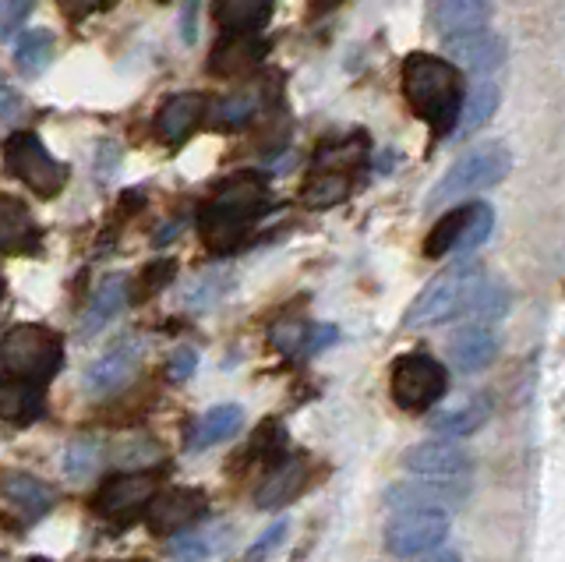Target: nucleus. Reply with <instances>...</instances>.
I'll use <instances>...</instances> for the list:
<instances>
[{
  "instance_id": "1",
  "label": "nucleus",
  "mask_w": 565,
  "mask_h": 562,
  "mask_svg": "<svg viewBox=\"0 0 565 562\" xmlns=\"http://www.w3.org/2000/svg\"><path fill=\"white\" fill-rule=\"evenodd\" d=\"M273 209L269 184L258 173H234L199 213V234L212 252H237L252 237L258 220Z\"/></svg>"
},
{
  "instance_id": "2",
  "label": "nucleus",
  "mask_w": 565,
  "mask_h": 562,
  "mask_svg": "<svg viewBox=\"0 0 565 562\" xmlns=\"http://www.w3.org/2000/svg\"><path fill=\"white\" fill-rule=\"evenodd\" d=\"M403 96L424 125L435 135H449L463 107V75L446 57L435 54H411L403 61Z\"/></svg>"
},
{
  "instance_id": "3",
  "label": "nucleus",
  "mask_w": 565,
  "mask_h": 562,
  "mask_svg": "<svg viewBox=\"0 0 565 562\" xmlns=\"http://www.w3.org/2000/svg\"><path fill=\"white\" fill-rule=\"evenodd\" d=\"M0 368H4V375L14 382L46 390L64 368L61 332L50 326H40V322L11 326L4 332V340H0Z\"/></svg>"
},
{
  "instance_id": "4",
  "label": "nucleus",
  "mask_w": 565,
  "mask_h": 562,
  "mask_svg": "<svg viewBox=\"0 0 565 562\" xmlns=\"http://www.w3.org/2000/svg\"><path fill=\"white\" fill-rule=\"evenodd\" d=\"M484 273L481 266H473V262H456L446 273H438L428 287H424L414 305L406 308L403 315V326L406 329H424V326H438V322H449L456 315L470 311L477 290L484 284Z\"/></svg>"
},
{
  "instance_id": "5",
  "label": "nucleus",
  "mask_w": 565,
  "mask_h": 562,
  "mask_svg": "<svg viewBox=\"0 0 565 562\" xmlns=\"http://www.w3.org/2000/svg\"><path fill=\"white\" fill-rule=\"evenodd\" d=\"M509 170H512V149L505 142L477 146V149L459 156V160L441 173V181L431 188V195H428V209L452 205L467 195H477V191H484V188H494Z\"/></svg>"
},
{
  "instance_id": "6",
  "label": "nucleus",
  "mask_w": 565,
  "mask_h": 562,
  "mask_svg": "<svg viewBox=\"0 0 565 562\" xmlns=\"http://www.w3.org/2000/svg\"><path fill=\"white\" fill-rule=\"evenodd\" d=\"M449 390V372L446 364L431 354H399L388 368V393L399 411L420 414L435 407Z\"/></svg>"
},
{
  "instance_id": "7",
  "label": "nucleus",
  "mask_w": 565,
  "mask_h": 562,
  "mask_svg": "<svg viewBox=\"0 0 565 562\" xmlns=\"http://www.w3.org/2000/svg\"><path fill=\"white\" fill-rule=\"evenodd\" d=\"M4 170L11 178L22 181L25 188H32L40 199L61 195V188L67 184V167L61 160H53L50 149L43 146V138L32 131H18L8 138Z\"/></svg>"
},
{
  "instance_id": "8",
  "label": "nucleus",
  "mask_w": 565,
  "mask_h": 562,
  "mask_svg": "<svg viewBox=\"0 0 565 562\" xmlns=\"http://www.w3.org/2000/svg\"><path fill=\"white\" fill-rule=\"evenodd\" d=\"M470 453L456 438H431V443H417L403 453V470H411L414 478L459 491L470 488Z\"/></svg>"
},
{
  "instance_id": "9",
  "label": "nucleus",
  "mask_w": 565,
  "mask_h": 562,
  "mask_svg": "<svg viewBox=\"0 0 565 562\" xmlns=\"http://www.w3.org/2000/svg\"><path fill=\"white\" fill-rule=\"evenodd\" d=\"M159 485H163V474L159 470H120L114 478H106L99 496H96V513L114 520V523H131L149 509L156 499Z\"/></svg>"
},
{
  "instance_id": "10",
  "label": "nucleus",
  "mask_w": 565,
  "mask_h": 562,
  "mask_svg": "<svg viewBox=\"0 0 565 562\" xmlns=\"http://www.w3.org/2000/svg\"><path fill=\"white\" fill-rule=\"evenodd\" d=\"M446 538H449V513H441V509L396 513V520L385 527V549L399 559L435 552Z\"/></svg>"
},
{
  "instance_id": "11",
  "label": "nucleus",
  "mask_w": 565,
  "mask_h": 562,
  "mask_svg": "<svg viewBox=\"0 0 565 562\" xmlns=\"http://www.w3.org/2000/svg\"><path fill=\"white\" fill-rule=\"evenodd\" d=\"M209 513V496L202 488H159L146 509L152 534H177L188 531L194 520Z\"/></svg>"
},
{
  "instance_id": "12",
  "label": "nucleus",
  "mask_w": 565,
  "mask_h": 562,
  "mask_svg": "<svg viewBox=\"0 0 565 562\" xmlns=\"http://www.w3.org/2000/svg\"><path fill=\"white\" fill-rule=\"evenodd\" d=\"M141 368V343L138 340H120L106 354H99L85 372V393L88 396H114L128 385Z\"/></svg>"
},
{
  "instance_id": "13",
  "label": "nucleus",
  "mask_w": 565,
  "mask_h": 562,
  "mask_svg": "<svg viewBox=\"0 0 565 562\" xmlns=\"http://www.w3.org/2000/svg\"><path fill=\"white\" fill-rule=\"evenodd\" d=\"M505 40L499 32L491 29H473V32H459V36H449L446 40V61L463 67V72H473V75H491L499 72L505 64Z\"/></svg>"
},
{
  "instance_id": "14",
  "label": "nucleus",
  "mask_w": 565,
  "mask_h": 562,
  "mask_svg": "<svg viewBox=\"0 0 565 562\" xmlns=\"http://www.w3.org/2000/svg\"><path fill=\"white\" fill-rule=\"evenodd\" d=\"M0 499L14 509L22 523H35L53 509L57 491H53L46 481L32 478V474H25V470H8L4 478H0Z\"/></svg>"
},
{
  "instance_id": "15",
  "label": "nucleus",
  "mask_w": 565,
  "mask_h": 562,
  "mask_svg": "<svg viewBox=\"0 0 565 562\" xmlns=\"http://www.w3.org/2000/svg\"><path fill=\"white\" fill-rule=\"evenodd\" d=\"M40 223L32 220L29 205L14 195H0V255H32L40 252Z\"/></svg>"
},
{
  "instance_id": "16",
  "label": "nucleus",
  "mask_w": 565,
  "mask_h": 562,
  "mask_svg": "<svg viewBox=\"0 0 565 562\" xmlns=\"http://www.w3.org/2000/svg\"><path fill=\"white\" fill-rule=\"evenodd\" d=\"M209 103L202 93H177L163 103V110L156 117V131L167 146H184L194 135V128L205 120Z\"/></svg>"
},
{
  "instance_id": "17",
  "label": "nucleus",
  "mask_w": 565,
  "mask_h": 562,
  "mask_svg": "<svg viewBox=\"0 0 565 562\" xmlns=\"http://www.w3.org/2000/svg\"><path fill=\"white\" fill-rule=\"evenodd\" d=\"M467 491L449 488V485H435V481H403L385 491V506L393 513H411V509H441L446 513L449 506L463 502Z\"/></svg>"
},
{
  "instance_id": "18",
  "label": "nucleus",
  "mask_w": 565,
  "mask_h": 562,
  "mask_svg": "<svg viewBox=\"0 0 565 562\" xmlns=\"http://www.w3.org/2000/svg\"><path fill=\"white\" fill-rule=\"evenodd\" d=\"M305 485H308V460L305 456H287V460H279L269 470V478L258 485L255 506L258 509H279V506L294 502Z\"/></svg>"
},
{
  "instance_id": "19",
  "label": "nucleus",
  "mask_w": 565,
  "mask_h": 562,
  "mask_svg": "<svg viewBox=\"0 0 565 562\" xmlns=\"http://www.w3.org/2000/svg\"><path fill=\"white\" fill-rule=\"evenodd\" d=\"M488 19H491V0H431V25L441 40L484 29Z\"/></svg>"
},
{
  "instance_id": "20",
  "label": "nucleus",
  "mask_w": 565,
  "mask_h": 562,
  "mask_svg": "<svg viewBox=\"0 0 565 562\" xmlns=\"http://www.w3.org/2000/svg\"><path fill=\"white\" fill-rule=\"evenodd\" d=\"M449 354H452V364L459 372H481L494 361L499 354V340H494V332L488 326H463L452 332L449 340Z\"/></svg>"
},
{
  "instance_id": "21",
  "label": "nucleus",
  "mask_w": 565,
  "mask_h": 562,
  "mask_svg": "<svg viewBox=\"0 0 565 562\" xmlns=\"http://www.w3.org/2000/svg\"><path fill=\"white\" fill-rule=\"evenodd\" d=\"M241 428H244V407H241V403H220V407L205 411L199 421H194V428L188 432V449L202 453L209 446L234 438Z\"/></svg>"
},
{
  "instance_id": "22",
  "label": "nucleus",
  "mask_w": 565,
  "mask_h": 562,
  "mask_svg": "<svg viewBox=\"0 0 565 562\" xmlns=\"http://www.w3.org/2000/svg\"><path fill=\"white\" fill-rule=\"evenodd\" d=\"M128 301H131V284H128V276H120V273L106 276L103 284H99V290L93 294V301H88L82 332H85V337H96V332H99L103 326H110V322L117 319V315H120L124 308H128Z\"/></svg>"
},
{
  "instance_id": "23",
  "label": "nucleus",
  "mask_w": 565,
  "mask_h": 562,
  "mask_svg": "<svg viewBox=\"0 0 565 562\" xmlns=\"http://www.w3.org/2000/svg\"><path fill=\"white\" fill-rule=\"evenodd\" d=\"M273 19V0H216V25L226 36H255Z\"/></svg>"
},
{
  "instance_id": "24",
  "label": "nucleus",
  "mask_w": 565,
  "mask_h": 562,
  "mask_svg": "<svg viewBox=\"0 0 565 562\" xmlns=\"http://www.w3.org/2000/svg\"><path fill=\"white\" fill-rule=\"evenodd\" d=\"M46 411L43 403V390H35V385H25V382H0V417L11 421V425H32V421H40Z\"/></svg>"
},
{
  "instance_id": "25",
  "label": "nucleus",
  "mask_w": 565,
  "mask_h": 562,
  "mask_svg": "<svg viewBox=\"0 0 565 562\" xmlns=\"http://www.w3.org/2000/svg\"><path fill=\"white\" fill-rule=\"evenodd\" d=\"M499 110V89H494L491 82H481L473 85V89L463 96V107H459V125L452 128L459 138H467L473 131H481L488 120Z\"/></svg>"
},
{
  "instance_id": "26",
  "label": "nucleus",
  "mask_w": 565,
  "mask_h": 562,
  "mask_svg": "<svg viewBox=\"0 0 565 562\" xmlns=\"http://www.w3.org/2000/svg\"><path fill=\"white\" fill-rule=\"evenodd\" d=\"M265 54V43L255 36H226L223 46H216L212 54V72L216 75H241L247 67H255Z\"/></svg>"
},
{
  "instance_id": "27",
  "label": "nucleus",
  "mask_w": 565,
  "mask_h": 562,
  "mask_svg": "<svg viewBox=\"0 0 565 562\" xmlns=\"http://www.w3.org/2000/svg\"><path fill=\"white\" fill-rule=\"evenodd\" d=\"M488 411H491V400L484 396H477L470 403H463V407H452V411H441L431 417V428L438 435H446V438H463V435H473L477 428L488 421Z\"/></svg>"
},
{
  "instance_id": "28",
  "label": "nucleus",
  "mask_w": 565,
  "mask_h": 562,
  "mask_svg": "<svg viewBox=\"0 0 565 562\" xmlns=\"http://www.w3.org/2000/svg\"><path fill=\"white\" fill-rule=\"evenodd\" d=\"M53 57V32L46 29H32V32H22V40L14 46V64L22 78H40L46 72V64Z\"/></svg>"
},
{
  "instance_id": "29",
  "label": "nucleus",
  "mask_w": 565,
  "mask_h": 562,
  "mask_svg": "<svg viewBox=\"0 0 565 562\" xmlns=\"http://www.w3.org/2000/svg\"><path fill=\"white\" fill-rule=\"evenodd\" d=\"M258 93H230L223 99L212 103V110H209V120H212V128H220V131H241L247 120H255L258 114Z\"/></svg>"
},
{
  "instance_id": "30",
  "label": "nucleus",
  "mask_w": 565,
  "mask_h": 562,
  "mask_svg": "<svg viewBox=\"0 0 565 562\" xmlns=\"http://www.w3.org/2000/svg\"><path fill=\"white\" fill-rule=\"evenodd\" d=\"M350 191V178L343 170H318L315 178L300 191V202L311 209H329L335 202H343Z\"/></svg>"
},
{
  "instance_id": "31",
  "label": "nucleus",
  "mask_w": 565,
  "mask_h": 562,
  "mask_svg": "<svg viewBox=\"0 0 565 562\" xmlns=\"http://www.w3.org/2000/svg\"><path fill=\"white\" fill-rule=\"evenodd\" d=\"M103 464V446L96 443V438H71V446L64 449V474L71 481H85L93 478V474L99 470Z\"/></svg>"
},
{
  "instance_id": "32",
  "label": "nucleus",
  "mask_w": 565,
  "mask_h": 562,
  "mask_svg": "<svg viewBox=\"0 0 565 562\" xmlns=\"http://www.w3.org/2000/svg\"><path fill=\"white\" fill-rule=\"evenodd\" d=\"M463 220H467V205L449 209V213L431 226L428 241H424V255H428V258H446V255H452L459 234H463Z\"/></svg>"
},
{
  "instance_id": "33",
  "label": "nucleus",
  "mask_w": 565,
  "mask_h": 562,
  "mask_svg": "<svg viewBox=\"0 0 565 562\" xmlns=\"http://www.w3.org/2000/svg\"><path fill=\"white\" fill-rule=\"evenodd\" d=\"M282 453H287V432H282L279 421H262V425L255 428L252 443H247V460H265V464H279Z\"/></svg>"
},
{
  "instance_id": "34",
  "label": "nucleus",
  "mask_w": 565,
  "mask_h": 562,
  "mask_svg": "<svg viewBox=\"0 0 565 562\" xmlns=\"http://www.w3.org/2000/svg\"><path fill=\"white\" fill-rule=\"evenodd\" d=\"M494 226V213L488 202H470L467 205V220H463V234H459L456 241V255H470L473 248H481V244L488 241Z\"/></svg>"
},
{
  "instance_id": "35",
  "label": "nucleus",
  "mask_w": 565,
  "mask_h": 562,
  "mask_svg": "<svg viewBox=\"0 0 565 562\" xmlns=\"http://www.w3.org/2000/svg\"><path fill=\"white\" fill-rule=\"evenodd\" d=\"M173 273H177V262L173 258H163V262H152V266L141 273L138 279H135V287H131V297L135 301H146V297H152V294H159L163 290L170 279H173Z\"/></svg>"
},
{
  "instance_id": "36",
  "label": "nucleus",
  "mask_w": 565,
  "mask_h": 562,
  "mask_svg": "<svg viewBox=\"0 0 565 562\" xmlns=\"http://www.w3.org/2000/svg\"><path fill=\"white\" fill-rule=\"evenodd\" d=\"M212 555V544H209V538L205 534H199V531H177V538L170 541V559L173 562H205Z\"/></svg>"
},
{
  "instance_id": "37",
  "label": "nucleus",
  "mask_w": 565,
  "mask_h": 562,
  "mask_svg": "<svg viewBox=\"0 0 565 562\" xmlns=\"http://www.w3.org/2000/svg\"><path fill=\"white\" fill-rule=\"evenodd\" d=\"M35 0H0V40H11L25 25Z\"/></svg>"
},
{
  "instance_id": "38",
  "label": "nucleus",
  "mask_w": 565,
  "mask_h": 562,
  "mask_svg": "<svg viewBox=\"0 0 565 562\" xmlns=\"http://www.w3.org/2000/svg\"><path fill=\"white\" fill-rule=\"evenodd\" d=\"M287 534H290V520H276V523L269 527V531H265V534L252 544V549H247V559H252V562H265L269 555H276L279 544L287 541Z\"/></svg>"
},
{
  "instance_id": "39",
  "label": "nucleus",
  "mask_w": 565,
  "mask_h": 562,
  "mask_svg": "<svg viewBox=\"0 0 565 562\" xmlns=\"http://www.w3.org/2000/svg\"><path fill=\"white\" fill-rule=\"evenodd\" d=\"M269 340L282 354H305V340H308V326H276L269 332Z\"/></svg>"
},
{
  "instance_id": "40",
  "label": "nucleus",
  "mask_w": 565,
  "mask_h": 562,
  "mask_svg": "<svg viewBox=\"0 0 565 562\" xmlns=\"http://www.w3.org/2000/svg\"><path fill=\"white\" fill-rule=\"evenodd\" d=\"M194 368H199V350L194 347H181V350H173L170 361H167V375L173 382H184L194 375Z\"/></svg>"
},
{
  "instance_id": "41",
  "label": "nucleus",
  "mask_w": 565,
  "mask_h": 562,
  "mask_svg": "<svg viewBox=\"0 0 565 562\" xmlns=\"http://www.w3.org/2000/svg\"><path fill=\"white\" fill-rule=\"evenodd\" d=\"M106 4V0H61V8L67 19H85V14H93Z\"/></svg>"
},
{
  "instance_id": "42",
  "label": "nucleus",
  "mask_w": 565,
  "mask_h": 562,
  "mask_svg": "<svg viewBox=\"0 0 565 562\" xmlns=\"http://www.w3.org/2000/svg\"><path fill=\"white\" fill-rule=\"evenodd\" d=\"M18 110H22V99L11 93V85L0 82V114H4V117H18Z\"/></svg>"
},
{
  "instance_id": "43",
  "label": "nucleus",
  "mask_w": 565,
  "mask_h": 562,
  "mask_svg": "<svg viewBox=\"0 0 565 562\" xmlns=\"http://www.w3.org/2000/svg\"><path fill=\"white\" fill-rule=\"evenodd\" d=\"M0 301H4V276H0Z\"/></svg>"
},
{
  "instance_id": "44",
  "label": "nucleus",
  "mask_w": 565,
  "mask_h": 562,
  "mask_svg": "<svg viewBox=\"0 0 565 562\" xmlns=\"http://www.w3.org/2000/svg\"><path fill=\"white\" fill-rule=\"evenodd\" d=\"M318 4H332V0H318Z\"/></svg>"
},
{
  "instance_id": "45",
  "label": "nucleus",
  "mask_w": 565,
  "mask_h": 562,
  "mask_svg": "<svg viewBox=\"0 0 565 562\" xmlns=\"http://www.w3.org/2000/svg\"><path fill=\"white\" fill-rule=\"evenodd\" d=\"M128 562H146V559H128Z\"/></svg>"
}]
</instances>
